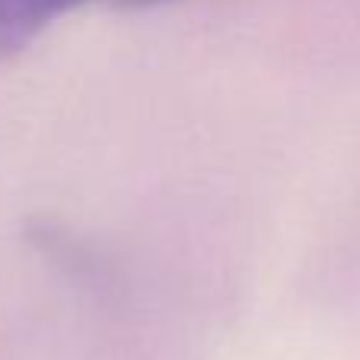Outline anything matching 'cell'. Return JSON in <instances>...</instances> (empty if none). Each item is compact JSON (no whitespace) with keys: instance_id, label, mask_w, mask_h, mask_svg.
Listing matches in <instances>:
<instances>
[{"instance_id":"1","label":"cell","mask_w":360,"mask_h":360,"mask_svg":"<svg viewBox=\"0 0 360 360\" xmlns=\"http://www.w3.org/2000/svg\"><path fill=\"white\" fill-rule=\"evenodd\" d=\"M82 0H0V60L22 54L57 16Z\"/></svg>"},{"instance_id":"2","label":"cell","mask_w":360,"mask_h":360,"mask_svg":"<svg viewBox=\"0 0 360 360\" xmlns=\"http://www.w3.org/2000/svg\"><path fill=\"white\" fill-rule=\"evenodd\" d=\"M117 6H149V4H158V0H114Z\"/></svg>"}]
</instances>
